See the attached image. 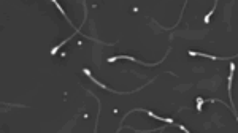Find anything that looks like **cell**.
Returning <instances> with one entry per match:
<instances>
[{
  "label": "cell",
  "mask_w": 238,
  "mask_h": 133,
  "mask_svg": "<svg viewBox=\"0 0 238 133\" xmlns=\"http://www.w3.org/2000/svg\"><path fill=\"white\" fill-rule=\"evenodd\" d=\"M134 111H143V113H146L149 117H154V119H157V120H160V122H167V124H175L173 122V119H170V117H160V116H157V114H154L152 111H149V109H134Z\"/></svg>",
  "instance_id": "cell-1"
},
{
  "label": "cell",
  "mask_w": 238,
  "mask_h": 133,
  "mask_svg": "<svg viewBox=\"0 0 238 133\" xmlns=\"http://www.w3.org/2000/svg\"><path fill=\"white\" fill-rule=\"evenodd\" d=\"M53 3H54V5H56V7H57V10L60 11V14H62V16H64V18H65V19H67V21H68V24H70V25H73V24H71V21L68 19V16H67V14H65V11H64V8H62V7H60V3L57 2V0H53Z\"/></svg>",
  "instance_id": "cell-2"
},
{
  "label": "cell",
  "mask_w": 238,
  "mask_h": 133,
  "mask_svg": "<svg viewBox=\"0 0 238 133\" xmlns=\"http://www.w3.org/2000/svg\"><path fill=\"white\" fill-rule=\"evenodd\" d=\"M216 5H218V2L214 3V7H213V10L209 11V13H208L206 16H205V19H203V22H205V24H208V22H209V18H211V16H213V13H214V10H216Z\"/></svg>",
  "instance_id": "cell-3"
},
{
  "label": "cell",
  "mask_w": 238,
  "mask_h": 133,
  "mask_svg": "<svg viewBox=\"0 0 238 133\" xmlns=\"http://www.w3.org/2000/svg\"><path fill=\"white\" fill-rule=\"evenodd\" d=\"M203 103H205V100H203L202 97H198V98H197V111H202Z\"/></svg>",
  "instance_id": "cell-4"
},
{
  "label": "cell",
  "mask_w": 238,
  "mask_h": 133,
  "mask_svg": "<svg viewBox=\"0 0 238 133\" xmlns=\"http://www.w3.org/2000/svg\"><path fill=\"white\" fill-rule=\"evenodd\" d=\"M178 127H179V129H181L182 132H184V133H191V132H189V130H187V129H186V127H184V125H178Z\"/></svg>",
  "instance_id": "cell-5"
}]
</instances>
